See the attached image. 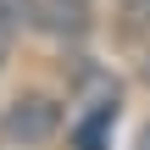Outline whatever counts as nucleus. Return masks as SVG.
I'll return each instance as SVG.
<instances>
[{"mask_svg": "<svg viewBox=\"0 0 150 150\" xmlns=\"http://www.w3.org/2000/svg\"><path fill=\"white\" fill-rule=\"evenodd\" d=\"M0 134L11 139V145L33 150V145H50L56 134H61V106L50 100V95H39V89H28V95H17L6 111H0Z\"/></svg>", "mask_w": 150, "mask_h": 150, "instance_id": "obj_1", "label": "nucleus"}, {"mask_svg": "<svg viewBox=\"0 0 150 150\" xmlns=\"http://www.w3.org/2000/svg\"><path fill=\"white\" fill-rule=\"evenodd\" d=\"M33 28H45L56 39H83L95 28V11H89V0H39Z\"/></svg>", "mask_w": 150, "mask_h": 150, "instance_id": "obj_2", "label": "nucleus"}, {"mask_svg": "<svg viewBox=\"0 0 150 150\" xmlns=\"http://www.w3.org/2000/svg\"><path fill=\"white\" fill-rule=\"evenodd\" d=\"M111 122H117V106H89V111L78 117V128H72L78 150H106V134H111Z\"/></svg>", "mask_w": 150, "mask_h": 150, "instance_id": "obj_3", "label": "nucleus"}, {"mask_svg": "<svg viewBox=\"0 0 150 150\" xmlns=\"http://www.w3.org/2000/svg\"><path fill=\"white\" fill-rule=\"evenodd\" d=\"M33 17H39V0H0V45L17 39V33H28Z\"/></svg>", "mask_w": 150, "mask_h": 150, "instance_id": "obj_4", "label": "nucleus"}, {"mask_svg": "<svg viewBox=\"0 0 150 150\" xmlns=\"http://www.w3.org/2000/svg\"><path fill=\"white\" fill-rule=\"evenodd\" d=\"M134 150H150V122L139 128V139H134Z\"/></svg>", "mask_w": 150, "mask_h": 150, "instance_id": "obj_5", "label": "nucleus"}]
</instances>
